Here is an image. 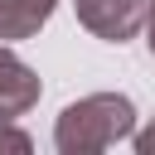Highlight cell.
<instances>
[{"mask_svg": "<svg viewBox=\"0 0 155 155\" xmlns=\"http://www.w3.org/2000/svg\"><path fill=\"white\" fill-rule=\"evenodd\" d=\"M131 131H136V102L126 92H92L58 111L53 145L58 155H97L111 150L116 140H131Z\"/></svg>", "mask_w": 155, "mask_h": 155, "instance_id": "obj_1", "label": "cell"}, {"mask_svg": "<svg viewBox=\"0 0 155 155\" xmlns=\"http://www.w3.org/2000/svg\"><path fill=\"white\" fill-rule=\"evenodd\" d=\"M78 24L107 44H126L145 24V0H73Z\"/></svg>", "mask_w": 155, "mask_h": 155, "instance_id": "obj_2", "label": "cell"}, {"mask_svg": "<svg viewBox=\"0 0 155 155\" xmlns=\"http://www.w3.org/2000/svg\"><path fill=\"white\" fill-rule=\"evenodd\" d=\"M39 92H44V82H39V73L19 58V53H10V44H0V116H24L34 102H39Z\"/></svg>", "mask_w": 155, "mask_h": 155, "instance_id": "obj_3", "label": "cell"}, {"mask_svg": "<svg viewBox=\"0 0 155 155\" xmlns=\"http://www.w3.org/2000/svg\"><path fill=\"white\" fill-rule=\"evenodd\" d=\"M53 10H58V0H0V44L34 39L53 19Z\"/></svg>", "mask_w": 155, "mask_h": 155, "instance_id": "obj_4", "label": "cell"}, {"mask_svg": "<svg viewBox=\"0 0 155 155\" xmlns=\"http://www.w3.org/2000/svg\"><path fill=\"white\" fill-rule=\"evenodd\" d=\"M0 150H10V155H29L34 140H29V131H19L10 116H0Z\"/></svg>", "mask_w": 155, "mask_h": 155, "instance_id": "obj_5", "label": "cell"}, {"mask_svg": "<svg viewBox=\"0 0 155 155\" xmlns=\"http://www.w3.org/2000/svg\"><path fill=\"white\" fill-rule=\"evenodd\" d=\"M131 145H136V155H155V116L140 131H131Z\"/></svg>", "mask_w": 155, "mask_h": 155, "instance_id": "obj_6", "label": "cell"}, {"mask_svg": "<svg viewBox=\"0 0 155 155\" xmlns=\"http://www.w3.org/2000/svg\"><path fill=\"white\" fill-rule=\"evenodd\" d=\"M140 29H145V48L155 53V0H145V24Z\"/></svg>", "mask_w": 155, "mask_h": 155, "instance_id": "obj_7", "label": "cell"}]
</instances>
